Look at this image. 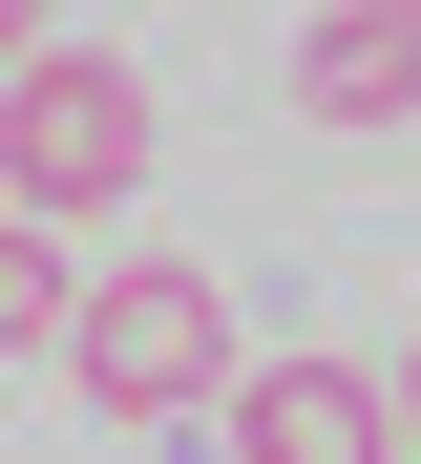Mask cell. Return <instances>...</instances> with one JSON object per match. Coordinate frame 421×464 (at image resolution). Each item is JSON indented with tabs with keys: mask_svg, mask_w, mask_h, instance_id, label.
<instances>
[{
	"mask_svg": "<svg viewBox=\"0 0 421 464\" xmlns=\"http://www.w3.org/2000/svg\"><path fill=\"white\" fill-rule=\"evenodd\" d=\"M148 63H106V43H43L22 85H0V211H43V232H84V211H127L148 190Z\"/></svg>",
	"mask_w": 421,
	"mask_h": 464,
	"instance_id": "6da1fadb",
	"label": "cell"
},
{
	"mask_svg": "<svg viewBox=\"0 0 421 464\" xmlns=\"http://www.w3.org/2000/svg\"><path fill=\"white\" fill-rule=\"evenodd\" d=\"M63 359H84V422H211L232 401V295L190 254H127V275H84Z\"/></svg>",
	"mask_w": 421,
	"mask_h": 464,
	"instance_id": "7a4b0ae2",
	"label": "cell"
},
{
	"mask_svg": "<svg viewBox=\"0 0 421 464\" xmlns=\"http://www.w3.org/2000/svg\"><path fill=\"white\" fill-rule=\"evenodd\" d=\"M232 464H421L379 359H253L232 380Z\"/></svg>",
	"mask_w": 421,
	"mask_h": 464,
	"instance_id": "3957f363",
	"label": "cell"
},
{
	"mask_svg": "<svg viewBox=\"0 0 421 464\" xmlns=\"http://www.w3.org/2000/svg\"><path fill=\"white\" fill-rule=\"evenodd\" d=\"M295 106L316 127H400L421 106V0H316L295 22Z\"/></svg>",
	"mask_w": 421,
	"mask_h": 464,
	"instance_id": "277c9868",
	"label": "cell"
},
{
	"mask_svg": "<svg viewBox=\"0 0 421 464\" xmlns=\"http://www.w3.org/2000/svg\"><path fill=\"white\" fill-rule=\"evenodd\" d=\"M63 317H84L63 232H43V211H0V359H63Z\"/></svg>",
	"mask_w": 421,
	"mask_h": 464,
	"instance_id": "5b68a950",
	"label": "cell"
},
{
	"mask_svg": "<svg viewBox=\"0 0 421 464\" xmlns=\"http://www.w3.org/2000/svg\"><path fill=\"white\" fill-rule=\"evenodd\" d=\"M43 43H63V22H43V0H0V85H22V63H43Z\"/></svg>",
	"mask_w": 421,
	"mask_h": 464,
	"instance_id": "8992f818",
	"label": "cell"
},
{
	"mask_svg": "<svg viewBox=\"0 0 421 464\" xmlns=\"http://www.w3.org/2000/svg\"><path fill=\"white\" fill-rule=\"evenodd\" d=\"M379 380H400V443H421V359H379Z\"/></svg>",
	"mask_w": 421,
	"mask_h": 464,
	"instance_id": "52a82bcc",
	"label": "cell"
}]
</instances>
